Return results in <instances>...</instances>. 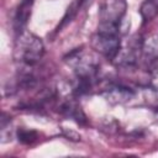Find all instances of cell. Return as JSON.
I'll return each instance as SVG.
<instances>
[{
  "label": "cell",
  "instance_id": "1",
  "mask_svg": "<svg viewBox=\"0 0 158 158\" xmlns=\"http://www.w3.org/2000/svg\"><path fill=\"white\" fill-rule=\"evenodd\" d=\"M44 54V44L35 33L23 30L17 33L14 44V59L21 67H35Z\"/></svg>",
  "mask_w": 158,
  "mask_h": 158
},
{
  "label": "cell",
  "instance_id": "4",
  "mask_svg": "<svg viewBox=\"0 0 158 158\" xmlns=\"http://www.w3.org/2000/svg\"><path fill=\"white\" fill-rule=\"evenodd\" d=\"M91 48L106 57L107 59L112 60L115 56L117 54L122 42L120 38V35H110V33H102V32H96L91 37Z\"/></svg>",
  "mask_w": 158,
  "mask_h": 158
},
{
  "label": "cell",
  "instance_id": "7",
  "mask_svg": "<svg viewBox=\"0 0 158 158\" xmlns=\"http://www.w3.org/2000/svg\"><path fill=\"white\" fill-rule=\"evenodd\" d=\"M148 68H156L158 64V36L151 35L143 40L142 56Z\"/></svg>",
  "mask_w": 158,
  "mask_h": 158
},
{
  "label": "cell",
  "instance_id": "5",
  "mask_svg": "<svg viewBox=\"0 0 158 158\" xmlns=\"http://www.w3.org/2000/svg\"><path fill=\"white\" fill-rule=\"evenodd\" d=\"M127 10L126 0H111L106 2L100 11V22L117 25L121 28L122 20Z\"/></svg>",
  "mask_w": 158,
  "mask_h": 158
},
{
  "label": "cell",
  "instance_id": "10",
  "mask_svg": "<svg viewBox=\"0 0 158 158\" xmlns=\"http://www.w3.org/2000/svg\"><path fill=\"white\" fill-rule=\"evenodd\" d=\"M16 137H17L19 142H21L22 144H32L38 138V133L35 130L19 128L16 131Z\"/></svg>",
  "mask_w": 158,
  "mask_h": 158
},
{
  "label": "cell",
  "instance_id": "2",
  "mask_svg": "<svg viewBox=\"0 0 158 158\" xmlns=\"http://www.w3.org/2000/svg\"><path fill=\"white\" fill-rule=\"evenodd\" d=\"M64 60L73 68V72L78 79L95 81L99 70V62L95 59V57L88 54L81 48H77L69 52L64 57Z\"/></svg>",
  "mask_w": 158,
  "mask_h": 158
},
{
  "label": "cell",
  "instance_id": "8",
  "mask_svg": "<svg viewBox=\"0 0 158 158\" xmlns=\"http://www.w3.org/2000/svg\"><path fill=\"white\" fill-rule=\"evenodd\" d=\"M59 111L62 115H64L68 118H72L74 121H77L80 125H85L86 123V116L83 112L81 107L79 104H77L74 100H68L65 102H63L59 107Z\"/></svg>",
  "mask_w": 158,
  "mask_h": 158
},
{
  "label": "cell",
  "instance_id": "11",
  "mask_svg": "<svg viewBox=\"0 0 158 158\" xmlns=\"http://www.w3.org/2000/svg\"><path fill=\"white\" fill-rule=\"evenodd\" d=\"M33 1H35V0H22L21 2H25V4H27V5H31V6H32Z\"/></svg>",
  "mask_w": 158,
  "mask_h": 158
},
{
  "label": "cell",
  "instance_id": "9",
  "mask_svg": "<svg viewBox=\"0 0 158 158\" xmlns=\"http://www.w3.org/2000/svg\"><path fill=\"white\" fill-rule=\"evenodd\" d=\"M139 15L143 23L152 21L158 15V0H144L139 7Z\"/></svg>",
  "mask_w": 158,
  "mask_h": 158
},
{
  "label": "cell",
  "instance_id": "12",
  "mask_svg": "<svg viewBox=\"0 0 158 158\" xmlns=\"http://www.w3.org/2000/svg\"><path fill=\"white\" fill-rule=\"evenodd\" d=\"M81 1H85V0H81Z\"/></svg>",
  "mask_w": 158,
  "mask_h": 158
},
{
  "label": "cell",
  "instance_id": "6",
  "mask_svg": "<svg viewBox=\"0 0 158 158\" xmlns=\"http://www.w3.org/2000/svg\"><path fill=\"white\" fill-rule=\"evenodd\" d=\"M102 96L106 99V101L111 105H118L125 104L135 98V91L125 85L120 84H111L102 91Z\"/></svg>",
  "mask_w": 158,
  "mask_h": 158
},
{
  "label": "cell",
  "instance_id": "3",
  "mask_svg": "<svg viewBox=\"0 0 158 158\" xmlns=\"http://www.w3.org/2000/svg\"><path fill=\"white\" fill-rule=\"evenodd\" d=\"M143 38L138 35L127 40L126 44H121L117 54L112 59L114 64L118 68H133L137 65L138 59L142 56Z\"/></svg>",
  "mask_w": 158,
  "mask_h": 158
}]
</instances>
